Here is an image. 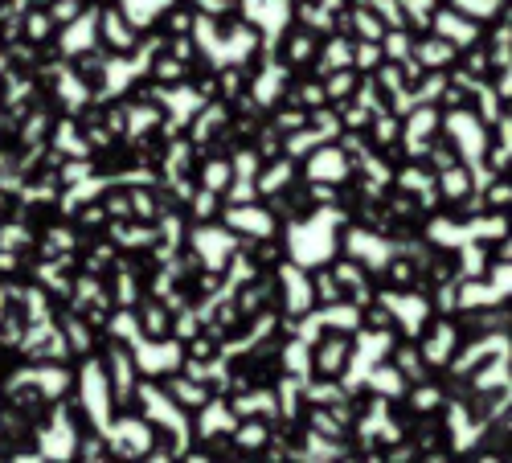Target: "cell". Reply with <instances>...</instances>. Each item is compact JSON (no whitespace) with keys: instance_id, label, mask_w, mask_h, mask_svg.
Masks as SVG:
<instances>
[{"instance_id":"8992f818","label":"cell","mask_w":512,"mask_h":463,"mask_svg":"<svg viewBox=\"0 0 512 463\" xmlns=\"http://www.w3.org/2000/svg\"><path fill=\"white\" fill-rule=\"evenodd\" d=\"M37 451L46 455L50 463H70L74 451H78V431L70 427V414L58 406L54 418H50V427H41L37 431Z\"/></svg>"},{"instance_id":"484cf974","label":"cell","mask_w":512,"mask_h":463,"mask_svg":"<svg viewBox=\"0 0 512 463\" xmlns=\"http://www.w3.org/2000/svg\"><path fill=\"white\" fill-rule=\"evenodd\" d=\"M66 341H70L78 353H87V349H91V332H87V324L70 320V324H66Z\"/></svg>"},{"instance_id":"4316f807","label":"cell","mask_w":512,"mask_h":463,"mask_svg":"<svg viewBox=\"0 0 512 463\" xmlns=\"http://www.w3.org/2000/svg\"><path fill=\"white\" fill-rule=\"evenodd\" d=\"M181 74H185V66L177 58H160L156 62V78H164V82H181Z\"/></svg>"},{"instance_id":"d4e9b609","label":"cell","mask_w":512,"mask_h":463,"mask_svg":"<svg viewBox=\"0 0 512 463\" xmlns=\"http://www.w3.org/2000/svg\"><path fill=\"white\" fill-rule=\"evenodd\" d=\"M201 435H218V431H226V410L222 406H209V414H201V427H197Z\"/></svg>"},{"instance_id":"9a60e30c","label":"cell","mask_w":512,"mask_h":463,"mask_svg":"<svg viewBox=\"0 0 512 463\" xmlns=\"http://www.w3.org/2000/svg\"><path fill=\"white\" fill-rule=\"evenodd\" d=\"M353 50H357V41H349V37H328V46L320 50V70H324V74L349 70V66H353Z\"/></svg>"},{"instance_id":"6da1fadb","label":"cell","mask_w":512,"mask_h":463,"mask_svg":"<svg viewBox=\"0 0 512 463\" xmlns=\"http://www.w3.org/2000/svg\"><path fill=\"white\" fill-rule=\"evenodd\" d=\"M78 406H82V414H87V423L95 427V435L103 439L107 431H111V402H115V386H111V373H107V365L103 361H87L78 369Z\"/></svg>"},{"instance_id":"5bb4252c","label":"cell","mask_w":512,"mask_h":463,"mask_svg":"<svg viewBox=\"0 0 512 463\" xmlns=\"http://www.w3.org/2000/svg\"><path fill=\"white\" fill-rule=\"evenodd\" d=\"M230 226L234 230H246V234H271L275 230V218L271 214H263L259 205H250V201H238L234 209H230Z\"/></svg>"},{"instance_id":"d6986e66","label":"cell","mask_w":512,"mask_h":463,"mask_svg":"<svg viewBox=\"0 0 512 463\" xmlns=\"http://www.w3.org/2000/svg\"><path fill=\"white\" fill-rule=\"evenodd\" d=\"M82 13H87V5H82V0H54V5H50V17L58 21V29L70 25V21H78Z\"/></svg>"},{"instance_id":"8fae6325","label":"cell","mask_w":512,"mask_h":463,"mask_svg":"<svg viewBox=\"0 0 512 463\" xmlns=\"http://www.w3.org/2000/svg\"><path fill=\"white\" fill-rule=\"evenodd\" d=\"M107 373H111V386H115V398L119 402H127V398H136V357H132V349H123V345H115L111 349V361H107Z\"/></svg>"},{"instance_id":"f1b7e54d","label":"cell","mask_w":512,"mask_h":463,"mask_svg":"<svg viewBox=\"0 0 512 463\" xmlns=\"http://www.w3.org/2000/svg\"><path fill=\"white\" fill-rule=\"evenodd\" d=\"M132 463H173V455H164V451H152L144 459H132Z\"/></svg>"},{"instance_id":"4fadbf2b","label":"cell","mask_w":512,"mask_h":463,"mask_svg":"<svg viewBox=\"0 0 512 463\" xmlns=\"http://www.w3.org/2000/svg\"><path fill=\"white\" fill-rule=\"evenodd\" d=\"M455 54H459V50L451 46V41H443L439 33H422V37H414V62L431 66V70L455 62Z\"/></svg>"},{"instance_id":"7402d4cb","label":"cell","mask_w":512,"mask_h":463,"mask_svg":"<svg viewBox=\"0 0 512 463\" xmlns=\"http://www.w3.org/2000/svg\"><path fill=\"white\" fill-rule=\"evenodd\" d=\"M353 87H357V78H353V66H349V70H336V74H328V99L353 95Z\"/></svg>"},{"instance_id":"3957f363","label":"cell","mask_w":512,"mask_h":463,"mask_svg":"<svg viewBox=\"0 0 512 463\" xmlns=\"http://www.w3.org/2000/svg\"><path fill=\"white\" fill-rule=\"evenodd\" d=\"M238 13L250 29H259L267 37H287L291 21H295L291 0H238Z\"/></svg>"},{"instance_id":"603a6c76","label":"cell","mask_w":512,"mask_h":463,"mask_svg":"<svg viewBox=\"0 0 512 463\" xmlns=\"http://www.w3.org/2000/svg\"><path fill=\"white\" fill-rule=\"evenodd\" d=\"M189 9H193L197 17H222V13L238 9V0H189Z\"/></svg>"},{"instance_id":"44dd1931","label":"cell","mask_w":512,"mask_h":463,"mask_svg":"<svg viewBox=\"0 0 512 463\" xmlns=\"http://www.w3.org/2000/svg\"><path fill=\"white\" fill-rule=\"evenodd\" d=\"M25 29H29V37H33V41H46V37H54V29H58V21H54L50 13H29V21H25Z\"/></svg>"},{"instance_id":"83f0119b","label":"cell","mask_w":512,"mask_h":463,"mask_svg":"<svg viewBox=\"0 0 512 463\" xmlns=\"http://www.w3.org/2000/svg\"><path fill=\"white\" fill-rule=\"evenodd\" d=\"M9 463H50V459L41 455V451H25V455H13Z\"/></svg>"},{"instance_id":"e0dca14e","label":"cell","mask_w":512,"mask_h":463,"mask_svg":"<svg viewBox=\"0 0 512 463\" xmlns=\"http://www.w3.org/2000/svg\"><path fill=\"white\" fill-rule=\"evenodd\" d=\"M201 181H205V189L222 193V189L234 181V164H226V160H209V164L201 168Z\"/></svg>"},{"instance_id":"ac0fdd59","label":"cell","mask_w":512,"mask_h":463,"mask_svg":"<svg viewBox=\"0 0 512 463\" xmlns=\"http://www.w3.org/2000/svg\"><path fill=\"white\" fill-rule=\"evenodd\" d=\"M111 336H115L119 345H132L136 336H144V332H140V320H136V312H119V316L111 320Z\"/></svg>"},{"instance_id":"5b68a950","label":"cell","mask_w":512,"mask_h":463,"mask_svg":"<svg viewBox=\"0 0 512 463\" xmlns=\"http://www.w3.org/2000/svg\"><path fill=\"white\" fill-rule=\"evenodd\" d=\"M431 33H439L443 41H451L455 50H472L476 41H480V33H484V25L476 17H467L463 9H455L451 0H443V9L431 21Z\"/></svg>"},{"instance_id":"cb8c5ba5","label":"cell","mask_w":512,"mask_h":463,"mask_svg":"<svg viewBox=\"0 0 512 463\" xmlns=\"http://www.w3.org/2000/svg\"><path fill=\"white\" fill-rule=\"evenodd\" d=\"M287 177H291V160H275V168H267V173L259 177V189H271V193H275Z\"/></svg>"},{"instance_id":"f546056e","label":"cell","mask_w":512,"mask_h":463,"mask_svg":"<svg viewBox=\"0 0 512 463\" xmlns=\"http://www.w3.org/2000/svg\"><path fill=\"white\" fill-rule=\"evenodd\" d=\"M185 463H209L205 455H185Z\"/></svg>"},{"instance_id":"277c9868","label":"cell","mask_w":512,"mask_h":463,"mask_svg":"<svg viewBox=\"0 0 512 463\" xmlns=\"http://www.w3.org/2000/svg\"><path fill=\"white\" fill-rule=\"evenodd\" d=\"M103 439H107L111 455L123 459V463L152 455V423H148V418H144V423H140V418H119V423H111V431Z\"/></svg>"},{"instance_id":"7c38bea8","label":"cell","mask_w":512,"mask_h":463,"mask_svg":"<svg viewBox=\"0 0 512 463\" xmlns=\"http://www.w3.org/2000/svg\"><path fill=\"white\" fill-rule=\"evenodd\" d=\"M91 29H99V13H82L78 21H70V25H62V54H87L95 41H99V33H91Z\"/></svg>"},{"instance_id":"ffe728a7","label":"cell","mask_w":512,"mask_h":463,"mask_svg":"<svg viewBox=\"0 0 512 463\" xmlns=\"http://www.w3.org/2000/svg\"><path fill=\"white\" fill-rule=\"evenodd\" d=\"M168 394H173L181 406H201L205 402V390L193 386V382H185V377H173V390H168Z\"/></svg>"},{"instance_id":"52a82bcc","label":"cell","mask_w":512,"mask_h":463,"mask_svg":"<svg viewBox=\"0 0 512 463\" xmlns=\"http://www.w3.org/2000/svg\"><path fill=\"white\" fill-rule=\"evenodd\" d=\"M99 37L107 41V50L111 54H132L136 46H140V29H136V21L127 17L119 5H111V9H103L99 13Z\"/></svg>"},{"instance_id":"2e32d148","label":"cell","mask_w":512,"mask_h":463,"mask_svg":"<svg viewBox=\"0 0 512 463\" xmlns=\"http://www.w3.org/2000/svg\"><path fill=\"white\" fill-rule=\"evenodd\" d=\"M193 246L201 250V255H209V267H222V255H226V246H230V234L205 226V230L193 234Z\"/></svg>"},{"instance_id":"ba28073f","label":"cell","mask_w":512,"mask_h":463,"mask_svg":"<svg viewBox=\"0 0 512 463\" xmlns=\"http://www.w3.org/2000/svg\"><path fill=\"white\" fill-rule=\"evenodd\" d=\"M353 173V160L345 148H336V144H320L312 156H308V181L316 185H340Z\"/></svg>"},{"instance_id":"7a4b0ae2","label":"cell","mask_w":512,"mask_h":463,"mask_svg":"<svg viewBox=\"0 0 512 463\" xmlns=\"http://www.w3.org/2000/svg\"><path fill=\"white\" fill-rule=\"evenodd\" d=\"M136 398H140V410H144L148 423L173 431L177 451H185V447H189V423H185V414H181V402H177L173 394H164L160 386H152V382H144V386L136 390Z\"/></svg>"},{"instance_id":"30bf717a","label":"cell","mask_w":512,"mask_h":463,"mask_svg":"<svg viewBox=\"0 0 512 463\" xmlns=\"http://www.w3.org/2000/svg\"><path fill=\"white\" fill-rule=\"evenodd\" d=\"M21 386H37V390H41V398H62V394H66V386H70V373H66L62 365L25 369V373H17L13 382H9V390H21Z\"/></svg>"},{"instance_id":"9c48e42d","label":"cell","mask_w":512,"mask_h":463,"mask_svg":"<svg viewBox=\"0 0 512 463\" xmlns=\"http://www.w3.org/2000/svg\"><path fill=\"white\" fill-rule=\"evenodd\" d=\"M132 357H136V369L140 373H148V377H156V373H173L177 365H181V349L173 345V341H164V345H152L148 336H136L132 345Z\"/></svg>"}]
</instances>
